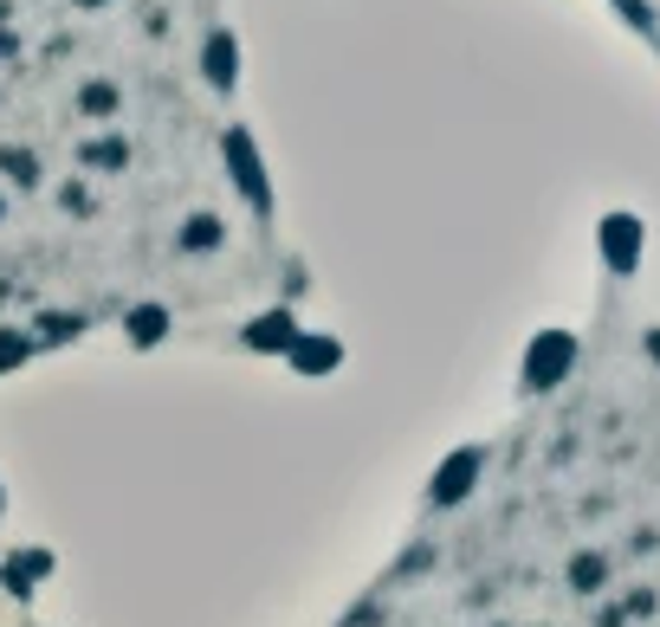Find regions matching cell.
Returning <instances> with one entry per match:
<instances>
[{
	"label": "cell",
	"instance_id": "9a60e30c",
	"mask_svg": "<svg viewBox=\"0 0 660 627\" xmlns=\"http://www.w3.org/2000/svg\"><path fill=\"white\" fill-rule=\"evenodd\" d=\"M33 349H39V337H33V330H20V324H0V375H13V369L33 356Z\"/></svg>",
	"mask_w": 660,
	"mask_h": 627
},
{
	"label": "cell",
	"instance_id": "44dd1931",
	"mask_svg": "<svg viewBox=\"0 0 660 627\" xmlns=\"http://www.w3.org/2000/svg\"><path fill=\"white\" fill-rule=\"evenodd\" d=\"M0 511H7V491H0Z\"/></svg>",
	"mask_w": 660,
	"mask_h": 627
},
{
	"label": "cell",
	"instance_id": "4fadbf2b",
	"mask_svg": "<svg viewBox=\"0 0 660 627\" xmlns=\"http://www.w3.org/2000/svg\"><path fill=\"white\" fill-rule=\"evenodd\" d=\"M33 337H39V344H78V337H84V317H78V311H39V317H33Z\"/></svg>",
	"mask_w": 660,
	"mask_h": 627
},
{
	"label": "cell",
	"instance_id": "7c38bea8",
	"mask_svg": "<svg viewBox=\"0 0 660 627\" xmlns=\"http://www.w3.org/2000/svg\"><path fill=\"white\" fill-rule=\"evenodd\" d=\"M220 240H227V227H220L215 213H188V220H182V233H175V246H182V253H215Z\"/></svg>",
	"mask_w": 660,
	"mask_h": 627
},
{
	"label": "cell",
	"instance_id": "8992f818",
	"mask_svg": "<svg viewBox=\"0 0 660 627\" xmlns=\"http://www.w3.org/2000/svg\"><path fill=\"white\" fill-rule=\"evenodd\" d=\"M286 362H292L298 375L324 382V375H337V369H344V344H337V337H324V330H304V337L292 344V356H286Z\"/></svg>",
	"mask_w": 660,
	"mask_h": 627
},
{
	"label": "cell",
	"instance_id": "30bf717a",
	"mask_svg": "<svg viewBox=\"0 0 660 627\" xmlns=\"http://www.w3.org/2000/svg\"><path fill=\"white\" fill-rule=\"evenodd\" d=\"M117 111H124V91H117V84H104V78L78 84V117H91V124H111Z\"/></svg>",
	"mask_w": 660,
	"mask_h": 627
},
{
	"label": "cell",
	"instance_id": "ffe728a7",
	"mask_svg": "<svg viewBox=\"0 0 660 627\" xmlns=\"http://www.w3.org/2000/svg\"><path fill=\"white\" fill-rule=\"evenodd\" d=\"M0 220H7V195H0Z\"/></svg>",
	"mask_w": 660,
	"mask_h": 627
},
{
	"label": "cell",
	"instance_id": "ba28073f",
	"mask_svg": "<svg viewBox=\"0 0 660 627\" xmlns=\"http://www.w3.org/2000/svg\"><path fill=\"white\" fill-rule=\"evenodd\" d=\"M479 460H486L479 446L453 453V460L440 466V479H435V491H428V498H435V504H453V498H466V491H473V479H479Z\"/></svg>",
	"mask_w": 660,
	"mask_h": 627
},
{
	"label": "cell",
	"instance_id": "277c9868",
	"mask_svg": "<svg viewBox=\"0 0 660 627\" xmlns=\"http://www.w3.org/2000/svg\"><path fill=\"white\" fill-rule=\"evenodd\" d=\"M201 78H208V91H220V97L240 91V33L233 26H208L201 33Z\"/></svg>",
	"mask_w": 660,
	"mask_h": 627
},
{
	"label": "cell",
	"instance_id": "ac0fdd59",
	"mask_svg": "<svg viewBox=\"0 0 660 627\" xmlns=\"http://www.w3.org/2000/svg\"><path fill=\"white\" fill-rule=\"evenodd\" d=\"M72 7H78V13H91V7H104V0H72Z\"/></svg>",
	"mask_w": 660,
	"mask_h": 627
},
{
	"label": "cell",
	"instance_id": "5b68a950",
	"mask_svg": "<svg viewBox=\"0 0 660 627\" xmlns=\"http://www.w3.org/2000/svg\"><path fill=\"white\" fill-rule=\"evenodd\" d=\"M298 337H304V324L292 317V304H273V311H259L240 330V349H253V356H292Z\"/></svg>",
	"mask_w": 660,
	"mask_h": 627
},
{
	"label": "cell",
	"instance_id": "7a4b0ae2",
	"mask_svg": "<svg viewBox=\"0 0 660 627\" xmlns=\"http://www.w3.org/2000/svg\"><path fill=\"white\" fill-rule=\"evenodd\" d=\"M570 369H577V330H564V324H544V330L524 344V362H518L524 395H551V388H564Z\"/></svg>",
	"mask_w": 660,
	"mask_h": 627
},
{
	"label": "cell",
	"instance_id": "2e32d148",
	"mask_svg": "<svg viewBox=\"0 0 660 627\" xmlns=\"http://www.w3.org/2000/svg\"><path fill=\"white\" fill-rule=\"evenodd\" d=\"M602 576H609V562H602V557H577V562H570V582H577L583 595H589V589H602Z\"/></svg>",
	"mask_w": 660,
	"mask_h": 627
},
{
	"label": "cell",
	"instance_id": "8fae6325",
	"mask_svg": "<svg viewBox=\"0 0 660 627\" xmlns=\"http://www.w3.org/2000/svg\"><path fill=\"white\" fill-rule=\"evenodd\" d=\"M78 162H84L91 175H117V169L130 162V142H124V137H97V142L78 149Z\"/></svg>",
	"mask_w": 660,
	"mask_h": 627
},
{
	"label": "cell",
	"instance_id": "52a82bcc",
	"mask_svg": "<svg viewBox=\"0 0 660 627\" xmlns=\"http://www.w3.org/2000/svg\"><path fill=\"white\" fill-rule=\"evenodd\" d=\"M169 330H175V317H169V304H155V298H143V304L124 311V344H130V349L169 344Z\"/></svg>",
	"mask_w": 660,
	"mask_h": 627
},
{
	"label": "cell",
	"instance_id": "d6986e66",
	"mask_svg": "<svg viewBox=\"0 0 660 627\" xmlns=\"http://www.w3.org/2000/svg\"><path fill=\"white\" fill-rule=\"evenodd\" d=\"M0 53H13V39H7V33H0Z\"/></svg>",
	"mask_w": 660,
	"mask_h": 627
},
{
	"label": "cell",
	"instance_id": "e0dca14e",
	"mask_svg": "<svg viewBox=\"0 0 660 627\" xmlns=\"http://www.w3.org/2000/svg\"><path fill=\"white\" fill-rule=\"evenodd\" d=\"M641 344H648V356H655V362H660V324H655V330H648V337H641Z\"/></svg>",
	"mask_w": 660,
	"mask_h": 627
},
{
	"label": "cell",
	"instance_id": "6da1fadb",
	"mask_svg": "<svg viewBox=\"0 0 660 627\" xmlns=\"http://www.w3.org/2000/svg\"><path fill=\"white\" fill-rule=\"evenodd\" d=\"M220 162H227V175H233L240 201L266 220V213H273V175H266V155H259L253 124H227V130H220Z\"/></svg>",
	"mask_w": 660,
	"mask_h": 627
},
{
	"label": "cell",
	"instance_id": "3957f363",
	"mask_svg": "<svg viewBox=\"0 0 660 627\" xmlns=\"http://www.w3.org/2000/svg\"><path fill=\"white\" fill-rule=\"evenodd\" d=\"M641 246H648V220L628 208H609L595 220V253H602V266L615 272V279H635L641 272Z\"/></svg>",
	"mask_w": 660,
	"mask_h": 627
},
{
	"label": "cell",
	"instance_id": "9c48e42d",
	"mask_svg": "<svg viewBox=\"0 0 660 627\" xmlns=\"http://www.w3.org/2000/svg\"><path fill=\"white\" fill-rule=\"evenodd\" d=\"M0 576H7V589H13V595H33V589L53 576V550H13Z\"/></svg>",
	"mask_w": 660,
	"mask_h": 627
},
{
	"label": "cell",
	"instance_id": "5bb4252c",
	"mask_svg": "<svg viewBox=\"0 0 660 627\" xmlns=\"http://www.w3.org/2000/svg\"><path fill=\"white\" fill-rule=\"evenodd\" d=\"M0 182H13V188H39V155L33 149H0Z\"/></svg>",
	"mask_w": 660,
	"mask_h": 627
}]
</instances>
